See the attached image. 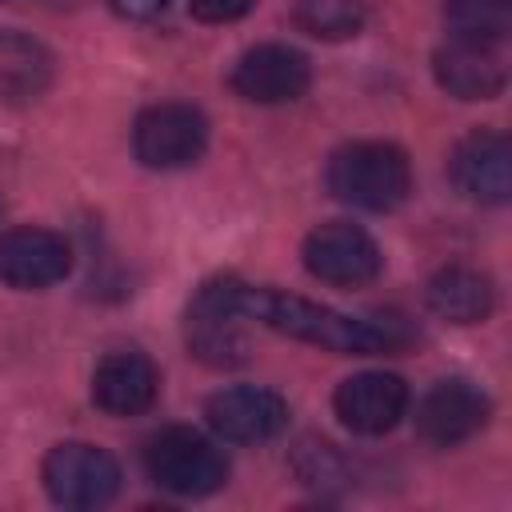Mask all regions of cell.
Here are the masks:
<instances>
[{
    "mask_svg": "<svg viewBox=\"0 0 512 512\" xmlns=\"http://www.w3.org/2000/svg\"><path fill=\"white\" fill-rule=\"evenodd\" d=\"M232 304L244 312V320H260L264 328H276L284 336H296L304 344H320L328 352H348V356H372V352H400L412 340V328L396 312H376V316H344L324 304H312L304 296L272 292V288H252L228 276Z\"/></svg>",
    "mask_w": 512,
    "mask_h": 512,
    "instance_id": "6da1fadb",
    "label": "cell"
},
{
    "mask_svg": "<svg viewBox=\"0 0 512 512\" xmlns=\"http://www.w3.org/2000/svg\"><path fill=\"white\" fill-rule=\"evenodd\" d=\"M324 180L340 204H352L364 212H388L408 196L412 168L396 144L356 140V144H344L340 152H332Z\"/></svg>",
    "mask_w": 512,
    "mask_h": 512,
    "instance_id": "7a4b0ae2",
    "label": "cell"
},
{
    "mask_svg": "<svg viewBox=\"0 0 512 512\" xmlns=\"http://www.w3.org/2000/svg\"><path fill=\"white\" fill-rule=\"evenodd\" d=\"M144 468L172 496H208V492L224 488V480H228L224 452L192 428L156 432L144 448Z\"/></svg>",
    "mask_w": 512,
    "mask_h": 512,
    "instance_id": "3957f363",
    "label": "cell"
},
{
    "mask_svg": "<svg viewBox=\"0 0 512 512\" xmlns=\"http://www.w3.org/2000/svg\"><path fill=\"white\" fill-rule=\"evenodd\" d=\"M204 144H208L204 112L192 104H180V100H164V104L144 108L136 116V128H132L136 160L144 168H160V172L196 164Z\"/></svg>",
    "mask_w": 512,
    "mask_h": 512,
    "instance_id": "277c9868",
    "label": "cell"
},
{
    "mask_svg": "<svg viewBox=\"0 0 512 512\" xmlns=\"http://www.w3.org/2000/svg\"><path fill=\"white\" fill-rule=\"evenodd\" d=\"M184 336H188V352L212 368H232L248 360V336H244V312L232 304L228 292V276L208 280L192 304H188V320H184Z\"/></svg>",
    "mask_w": 512,
    "mask_h": 512,
    "instance_id": "5b68a950",
    "label": "cell"
},
{
    "mask_svg": "<svg viewBox=\"0 0 512 512\" xmlns=\"http://www.w3.org/2000/svg\"><path fill=\"white\" fill-rule=\"evenodd\" d=\"M44 488L60 508H100L120 492V464L96 444H56L44 456Z\"/></svg>",
    "mask_w": 512,
    "mask_h": 512,
    "instance_id": "8992f818",
    "label": "cell"
},
{
    "mask_svg": "<svg viewBox=\"0 0 512 512\" xmlns=\"http://www.w3.org/2000/svg\"><path fill=\"white\" fill-rule=\"evenodd\" d=\"M300 256L316 280L336 284V288H360V284L376 280L380 264H384L376 240L348 220H328V224L312 228Z\"/></svg>",
    "mask_w": 512,
    "mask_h": 512,
    "instance_id": "52a82bcc",
    "label": "cell"
},
{
    "mask_svg": "<svg viewBox=\"0 0 512 512\" xmlns=\"http://www.w3.org/2000/svg\"><path fill=\"white\" fill-rule=\"evenodd\" d=\"M488 396L472 380H436L416 404V436L432 448H452L488 424Z\"/></svg>",
    "mask_w": 512,
    "mask_h": 512,
    "instance_id": "ba28073f",
    "label": "cell"
},
{
    "mask_svg": "<svg viewBox=\"0 0 512 512\" xmlns=\"http://www.w3.org/2000/svg\"><path fill=\"white\" fill-rule=\"evenodd\" d=\"M432 72H436V84L456 100H492L508 84L500 44L464 40V36H448L436 48Z\"/></svg>",
    "mask_w": 512,
    "mask_h": 512,
    "instance_id": "9c48e42d",
    "label": "cell"
},
{
    "mask_svg": "<svg viewBox=\"0 0 512 512\" xmlns=\"http://www.w3.org/2000/svg\"><path fill=\"white\" fill-rule=\"evenodd\" d=\"M308 80H312L308 56L288 44H256L232 68L236 96H244L252 104H288V100L304 96Z\"/></svg>",
    "mask_w": 512,
    "mask_h": 512,
    "instance_id": "30bf717a",
    "label": "cell"
},
{
    "mask_svg": "<svg viewBox=\"0 0 512 512\" xmlns=\"http://www.w3.org/2000/svg\"><path fill=\"white\" fill-rule=\"evenodd\" d=\"M448 172L456 180V188L468 200L480 204H504L512 192V148L508 136L496 128H476L468 132L448 160Z\"/></svg>",
    "mask_w": 512,
    "mask_h": 512,
    "instance_id": "8fae6325",
    "label": "cell"
},
{
    "mask_svg": "<svg viewBox=\"0 0 512 512\" xmlns=\"http://www.w3.org/2000/svg\"><path fill=\"white\" fill-rule=\"evenodd\" d=\"M332 408L356 436H384L408 412V384L392 372H356L336 388Z\"/></svg>",
    "mask_w": 512,
    "mask_h": 512,
    "instance_id": "7c38bea8",
    "label": "cell"
},
{
    "mask_svg": "<svg viewBox=\"0 0 512 512\" xmlns=\"http://www.w3.org/2000/svg\"><path fill=\"white\" fill-rule=\"evenodd\" d=\"M204 416L216 436H224L232 444H260V440H272L288 424V404L272 388L236 384V388L216 392L208 400Z\"/></svg>",
    "mask_w": 512,
    "mask_h": 512,
    "instance_id": "4fadbf2b",
    "label": "cell"
},
{
    "mask_svg": "<svg viewBox=\"0 0 512 512\" xmlns=\"http://www.w3.org/2000/svg\"><path fill=\"white\" fill-rule=\"evenodd\" d=\"M72 268V248L52 228H12L0 236V280L12 288H48Z\"/></svg>",
    "mask_w": 512,
    "mask_h": 512,
    "instance_id": "5bb4252c",
    "label": "cell"
},
{
    "mask_svg": "<svg viewBox=\"0 0 512 512\" xmlns=\"http://www.w3.org/2000/svg\"><path fill=\"white\" fill-rule=\"evenodd\" d=\"M160 388V372L144 352L120 348L108 352L92 372V400L108 416H140L152 408Z\"/></svg>",
    "mask_w": 512,
    "mask_h": 512,
    "instance_id": "9a60e30c",
    "label": "cell"
},
{
    "mask_svg": "<svg viewBox=\"0 0 512 512\" xmlns=\"http://www.w3.org/2000/svg\"><path fill=\"white\" fill-rule=\"evenodd\" d=\"M52 72V52L40 40L16 28H0V104H28L44 96Z\"/></svg>",
    "mask_w": 512,
    "mask_h": 512,
    "instance_id": "2e32d148",
    "label": "cell"
},
{
    "mask_svg": "<svg viewBox=\"0 0 512 512\" xmlns=\"http://www.w3.org/2000/svg\"><path fill=\"white\" fill-rule=\"evenodd\" d=\"M496 304V288L484 272L448 264L428 280V308L452 324H480Z\"/></svg>",
    "mask_w": 512,
    "mask_h": 512,
    "instance_id": "e0dca14e",
    "label": "cell"
},
{
    "mask_svg": "<svg viewBox=\"0 0 512 512\" xmlns=\"http://www.w3.org/2000/svg\"><path fill=\"white\" fill-rule=\"evenodd\" d=\"M444 24L452 36L504 44L512 32V0H444Z\"/></svg>",
    "mask_w": 512,
    "mask_h": 512,
    "instance_id": "ac0fdd59",
    "label": "cell"
},
{
    "mask_svg": "<svg viewBox=\"0 0 512 512\" xmlns=\"http://www.w3.org/2000/svg\"><path fill=\"white\" fill-rule=\"evenodd\" d=\"M296 24L316 40L356 36L364 24V0H296Z\"/></svg>",
    "mask_w": 512,
    "mask_h": 512,
    "instance_id": "d6986e66",
    "label": "cell"
},
{
    "mask_svg": "<svg viewBox=\"0 0 512 512\" xmlns=\"http://www.w3.org/2000/svg\"><path fill=\"white\" fill-rule=\"evenodd\" d=\"M296 472H300L304 484L324 488V484H332V480L344 476V464H340V456L332 452V444L308 440V444H300V452H296Z\"/></svg>",
    "mask_w": 512,
    "mask_h": 512,
    "instance_id": "ffe728a7",
    "label": "cell"
},
{
    "mask_svg": "<svg viewBox=\"0 0 512 512\" xmlns=\"http://www.w3.org/2000/svg\"><path fill=\"white\" fill-rule=\"evenodd\" d=\"M256 0H188L192 16L208 20V24H228V20H240L244 12H252Z\"/></svg>",
    "mask_w": 512,
    "mask_h": 512,
    "instance_id": "44dd1931",
    "label": "cell"
},
{
    "mask_svg": "<svg viewBox=\"0 0 512 512\" xmlns=\"http://www.w3.org/2000/svg\"><path fill=\"white\" fill-rule=\"evenodd\" d=\"M108 4L124 20H156L168 8V0H108Z\"/></svg>",
    "mask_w": 512,
    "mask_h": 512,
    "instance_id": "7402d4cb",
    "label": "cell"
}]
</instances>
